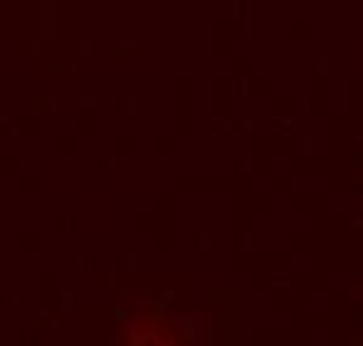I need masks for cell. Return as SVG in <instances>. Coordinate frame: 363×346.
Instances as JSON below:
<instances>
[{
  "instance_id": "cell-1",
  "label": "cell",
  "mask_w": 363,
  "mask_h": 346,
  "mask_svg": "<svg viewBox=\"0 0 363 346\" xmlns=\"http://www.w3.org/2000/svg\"><path fill=\"white\" fill-rule=\"evenodd\" d=\"M172 325L177 327V330H184V327H194V325H199L196 313H194V310H179V313L172 315Z\"/></svg>"
},
{
  "instance_id": "cell-2",
  "label": "cell",
  "mask_w": 363,
  "mask_h": 346,
  "mask_svg": "<svg viewBox=\"0 0 363 346\" xmlns=\"http://www.w3.org/2000/svg\"><path fill=\"white\" fill-rule=\"evenodd\" d=\"M124 327H126L128 337H133V334L143 332V322H140V320H124Z\"/></svg>"
},
{
  "instance_id": "cell-3",
  "label": "cell",
  "mask_w": 363,
  "mask_h": 346,
  "mask_svg": "<svg viewBox=\"0 0 363 346\" xmlns=\"http://www.w3.org/2000/svg\"><path fill=\"white\" fill-rule=\"evenodd\" d=\"M155 346H182V344H177V342H172V339H165V342H157Z\"/></svg>"
},
{
  "instance_id": "cell-4",
  "label": "cell",
  "mask_w": 363,
  "mask_h": 346,
  "mask_svg": "<svg viewBox=\"0 0 363 346\" xmlns=\"http://www.w3.org/2000/svg\"><path fill=\"white\" fill-rule=\"evenodd\" d=\"M116 318H119L121 322H124V320H126V313H124V310H116Z\"/></svg>"
},
{
  "instance_id": "cell-5",
  "label": "cell",
  "mask_w": 363,
  "mask_h": 346,
  "mask_svg": "<svg viewBox=\"0 0 363 346\" xmlns=\"http://www.w3.org/2000/svg\"><path fill=\"white\" fill-rule=\"evenodd\" d=\"M128 346H145V344H128Z\"/></svg>"
}]
</instances>
